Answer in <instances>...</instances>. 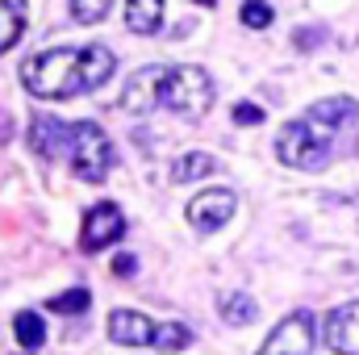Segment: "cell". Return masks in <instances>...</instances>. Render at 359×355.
Returning <instances> with one entry per match:
<instances>
[{
    "instance_id": "6da1fadb",
    "label": "cell",
    "mask_w": 359,
    "mask_h": 355,
    "mask_svg": "<svg viewBox=\"0 0 359 355\" xmlns=\"http://www.w3.org/2000/svg\"><path fill=\"white\" fill-rule=\"evenodd\" d=\"M117 59L109 46H59L46 51L38 59H29L21 67V84L34 92L38 100H72L80 92H96L100 84H109Z\"/></svg>"
},
{
    "instance_id": "5b68a950",
    "label": "cell",
    "mask_w": 359,
    "mask_h": 355,
    "mask_svg": "<svg viewBox=\"0 0 359 355\" xmlns=\"http://www.w3.org/2000/svg\"><path fill=\"white\" fill-rule=\"evenodd\" d=\"M126 234V213L113 205V201H96L88 213H84V230H80V251H104V247H113L117 239Z\"/></svg>"
},
{
    "instance_id": "3957f363",
    "label": "cell",
    "mask_w": 359,
    "mask_h": 355,
    "mask_svg": "<svg viewBox=\"0 0 359 355\" xmlns=\"http://www.w3.org/2000/svg\"><path fill=\"white\" fill-rule=\"evenodd\" d=\"M67 159H72V172L88 184H100L113 168V142L109 134L96 126V121H76L72 126V142H67Z\"/></svg>"
},
{
    "instance_id": "8992f818",
    "label": "cell",
    "mask_w": 359,
    "mask_h": 355,
    "mask_svg": "<svg viewBox=\"0 0 359 355\" xmlns=\"http://www.w3.org/2000/svg\"><path fill=\"white\" fill-rule=\"evenodd\" d=\"M259 355H313V314L309 309L288 314L268 335V343L259 347Z\"/></svg>"
},
{
    "instance_id": "ac0fdd59",
    "label": "cell",
    "mask_w": 359,
    "mask_h": 355,
    "mask_svg": "<svg viewBox=\"0 0 359 355\" xmlns=\"http://www.w3.org/2000/svg\"><path fill=\"white\" fill-rule=\"evenodd\" d=\"M88 288H67V293H59V297H50L46 305L55 309V314H84L88 309Z\"/></svg>"
},
{
    "instance_id": "5bb4252c",
    "label": "cell",
    "mask_w": 359,
    "mask_h": 355,
    "mask_svg": "<svg viewBox=\"0 0 359 355\" xmlns=\"http://www.w3.org/2000/svg\"><path fill=\"white\" fill-rule=\"evenodd\" d=\"M13 330H17V343H21L25 351H38V347L46 343V322H42V314H34V309H21V314L13 318Z\"/></svg>"
},
{
    "instance_id": "ffe728a7",
    "label": "cell",
    "mask_w": 359,
    "mask_h": 355,
    "mask_svg": "<svg viewBox=\"0 0 359 355\" xmlns=\"http://www.w3.org/2000/svg\"><path fill=\"white\" fill-rule=\"evenodd\" d=\"M271 17H276V13H271V4H264V0H247V4H243V25H247V29H268Z\"/></svg>"
},
{
    "instance_id": "7402d4cb",
    "label": "cell",
    "mask_w": 359,
    "mask_h": 355,
    "mask_svg": "<svg viewBox=\"0 0 359 355\" xmlns=\"http://www.w3.org/2000/svg\"><path fill=\"white\" fill-rule=\"evenodd\" d=\"M326 34L322 29H297V51H309V46H322Z\"/></svg>"
},
{
    "instance_id": "7c38bea8",
    "label": "cell",
    "mask_w": 359,
    "mask_h": 355,
    "mask_svg": "<svg viewBox=\"0 0 359 355\" xmlns=\"http://www.w3.org/2000/svg\"><path fill=\"white\" fill-rule=\"evenodd\" d=\"M126 25L134 34H155L163 25V0H126Z\"/></svg>"
},
{
    "instance_id": "30bf717a",
    "label": "cell",
    "mask_w": 359,
    "mask_h": 355,
    "mask_svg": "<svg viewBox=\"0 0 359 355\" xmlns=\"http://www.w3.org/2000/svg\"><path fill=\"white\" fill-rule=\"evenodd\" d=\"M359 117V105L351 96H330V100H318L309 113H305V121L326 138V142H334V134L343 130V126H351Z\"/></svg>"
},
{
    "instance_id": "52a82bcc",
    "label": "cell",
    "mask_w": 359,
    "mask_h": 355,
    "mask_svg": "<svg viewBox=\"0 0 359 355\" xmlns=\"http://www.w3.org/2000/svg\"><path fill=\"white\" fill-rule=\"evenodd\" d=\"M234 205H238V196L230 188H209L196 201H188V226L196 234H213L234 217Z\"/></svg>"
},
{
    "instance_id": "603a6c76",
    "label": "cell",
    "mask_w": 359,
    "mask_h": 355,
    "mask_svg": "<svg viewBox=\"0 0 359 355\" xmlns=\"http://www.w3.org/2000/svg\"><path fill=\"white\" fill-rule=\"evenodd\" d=\"M134 272H138V260L134 255H117L113 260V276H134Z\"/></svg>"
},
{
    "instance_id": "4fadbf2b",
    "label": "cell",
    "mask_w": 359,
    "mask_h": 355,
    "mask_svg": "<svg viewBox=\"0 0 359 355\" xmlns=\"http://www.w3.org/2000/svg\"><path fill=\"white\" fill-rule=\"evenodd\" d=\"M25 34V0H0V55L17 46Z\"/></svg>"
},
{
    "instance_id": "e0dca14e",
    "label": "cell",
    "mask_w": 359,
    "mask_h": 355,
    "mask_svg": "<svg viewBox=\"0 0 359 355\" xmlns=\"http://www.w3.org/2000/svg\"><path fill=\"white\" fill-rule=\"evenodd\" d=\"M188 343H192V330H188L184 322H159L151 347H159V351H184Z\"/></svg>"
},
{
    "instance_id": "7a4b0ae2",
    "label": "cell",
    "mask_w": 359,
    "mask_h": 355,
    "mask_svg": "<svg viewBox=\"0 0 359 355\" xmlns=\"http://www.w3.org/2000/svg\"><path fill=\"white\" fill-rule=\"evenodd\" d=\"M121 105L130 113L172 109L180 117H205L213 105V80L201 67H142L130 76Z\"/></svg>"
},
{
    "instance_id": "ba28073f",
    "label": "cell",
    "mask_w": 359,
    "mask_h": 355,
    "mask_svg": "<svg viewBox=\"0 0 359 355\" xmlns=\"http://www.w3.org/2000/svg\"><path fill=\"white\" fill-rule=\"evenodd\" d=\"M67 142H72V126H63L59 117L38 113V117L29 121V151H34L42 163H55V159L67 151Z\"/></svg>"
},
{
    "instance_id": "cb8c5ba5",
    "label": "cell",
    "mask_w": 359,
    "mask_h": 355,
    "mask_svg": "<svg viewBox=\"0 0 359 355\" xmlns=\"http://www.w3.org/2000/svg\"><path fill=\"white\" fill-rule=\"evenodd\" d=\"M196 4H201V8H213V4H217V0H196Z\"/></svg>"
},
{
    "instance_id": "9a60e30c",
    "label": "cell",
    "mask_w": 359,
    "mask_h": 355,
    "mask_svg": "<svg viewBox=\"0 0 359 355\" xmlns=\"http://www.w3.org/2000/svg\"><path fill=\"white\" fill-rule=\"evenodd\" d=\"M209 172H217L213 155H205V151H188L184 159H176V168H172V180H176V184H188V180L209 176Z\"/></svg>"
},
{
    "instance_id": "9c48e42d",
    "label": "cell",
    "mask_w": 359,
    "mask_h": 355,
    "mask_svg": "<svg viewBox=\"0 0 359 355\" xmlns=\"http://www.w3.org/2000/svg\"><path fill=\"white\" fill-rule=\"evenodd\" d=\"M326 347L334 355H359V301H347L326 314Z\"/></svg>"
},
{
    "instance_id": "8fae6325",
    "label": "cell",
    "mask_w": 359,
    "mask_h": 355,
    "mask_svg": "<svg viewBox=\"0 0 359 355\" xmlns=\"http://www.w3.org/2000/svg\"><path fill=\"white\" fill-rule=\"evenodd\" d=\"M155 326L159 322H151L138 309H113L109 314V339L121 343V347H151L155 343Z\"/></svg>"
},
{
    "instance_id": "277c9868",
    "label": "cell",
    "mask_w": 359,
    "mask_h": 355,
    "mask_svg": "<svg viewBox=\"0 0 359 355\" xmlns=\"http://www.w3.org/2000/svg\"><path fill=\"white\" fill-rule=\"evenodd\" d=\"M330 147H334V142H326L305 117H301V121H288V126L280 130V138H276V155H280V163H288V168H305V172H318V168L330 159Z\"/></svg>"
},
{
    "instance_id": "44dd1931",
    "label": "cell",
    "mask_w": 359,
    "mask_h": 355,
    "mask_svg": "<svg viewBox=\"0 0 359 355\" xmlns=\"http://www.w3.org/2000/svg\"><path fill=\"white\" fill-rule=\"evenodd\" d=\"M234 121H238V126H259V121H264V109L251 105V100H243V105H234Z\"/></svg>"
},
{
    "instance_id": "2e32d148",
    "label": "cell",
    "mask_w": 359,
    "mask_h": 355,
    "mask_svg": "<svg viewBox=\"0 0 359 355\" xmlns=\"http://www.w3.org/2000/svg\"><path fill=\"white\" fill-rule=\"evenodd\" d=\"M255 314H259V305H255L247 293H230V297L222 301V318H226L230 326H247V322H255Z\"/></svg>"
},
{
    "instance_id": "d6986e66",
    "label": "cell",
    "mask_w": 359,
    "mask_h": 355,
    "mask_svg": "<svg viewBox=\"0 0 359 355\" xmlns=\"http://www.w3.org/2000/svg\"><path fill=\"white\" fill-rule=\"evenodd\" d=\"M109 4H113V0H72V17H76L80 25H96V21L109 13Z\"/></svg>"
}]
</instances>
